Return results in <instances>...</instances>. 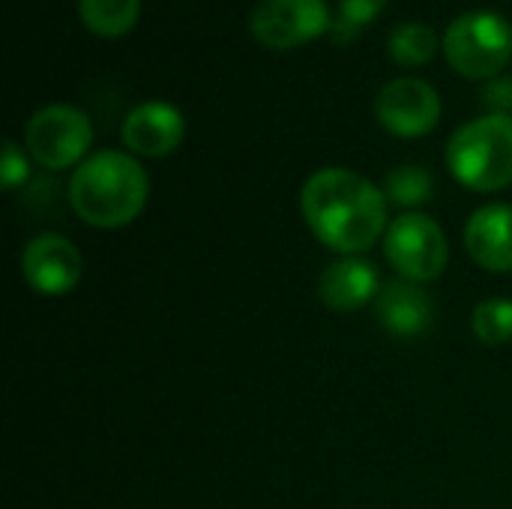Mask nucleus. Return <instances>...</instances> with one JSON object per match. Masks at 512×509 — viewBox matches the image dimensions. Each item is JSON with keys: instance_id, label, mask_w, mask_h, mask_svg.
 Returning <instances> with one entry per match:
<instances>
[{"instance_id": "1", "label": "nucleus", "mask_w": 512, "mask_h": 509, "mask_svg": "<svg viewBox=\"0 0 512 509\" xmlns=\"http://www.w3.org/2000/svg\"><path fill=\"white\" fill-rule=\"evenodd\" d=\"M309 231L333 252L360 255L387 234V195L351 168H321L300 192Z\"/></svg>"}, {"instance_id": "2", "label": "nucleus", "mask_w": 512, "mask_h": 509, "mask_svg": "<svg viewBox=\"0 0 512 509\" xmlns=\"http://www.w3.org/2000/svg\"><path fill=\"white\" fill-rule=\"evenodd\" d=\"M150 180L132 153L99 150L87 156L69 180V204L81 222L93 228H123L135 222L147 204Z\"/></svg>"}, {"instance_id": "3", "label": "nucleus", "mask_w": 512, "mask_h": 509, "mask_svg": "<svg viewBox=\"0 0 512 509\" xmlns=\"http://www.w3.org/2000/svg\"><path fill=\"white\" fill-rule=\"evenodd\" d=\"M450 174L474 192H501L512 183V117L483 114L450 135Z\"/></svg>"}, {"instance_id": "4", "label": "nucleus", "mask_w": 512, "mask_h": 509, "mask_svg": "<svg viewBox=\"0 0 512 509\" xmlns=\"http://www.w3.org/2000/svg\"><path fill=\"white\" fill-rule=\"evenodd\" d=\"M441 48L462 78H498L512 60V24L492 9L465 12L447 27Z\"/></svg>"}, {"instance_id": "5", "label": "nucleus", "mask_w": 512, "mask_h": 509, "mask_svg": "<svg viewBox=\"0 0 512 509\" xmlns=\"http://www.w3.org/2000/svg\"><path fill=\"white\" fill-rule=\"evenodd\" d=\"M90 144H93V123L75 105H45L30 117L24 129L27 153L48 171L81 165Z\"/></svg>"}, {"instance_id": "6", "label": "nucleus", "mask_w": 512, "mask_h": 509, "mask_svg": "<svg viewBox=\"0 0 512 509\" xmlns=\"http://www.w3.org/2000/svg\"><path fill=\"white\" fill-rule=\"evenodd\" d=\"M384 255L402 279L432 282L450 261V243L444 228L426 213H402L384 234Z\"/></svg>"}, {"instance_id": "7", "label": "nucleus", "mask_w": 512, "mask_h": 509, "mask_svg": "<svg viewBox=\"0 0 512 509\" xmlns=\"http://www.w3.org/2000/svg\"><path fill=\"white\" fill-rule=\"evenodd\" d=\"M330 24L333 18L327 0H261L249 18L252 36L273 51L315 42L330 30Z\"/></svg>"}, {"instance_id": "8", "label": "nucleus", "mask_w": 512, "mask_h": 509, "mask_svg": "<svg viewBox=\"0 0 512 509\" xmlns=\"http://www.w3.org/2000/svg\"><path fill=\"white\" fill-rule=\"evenodd\" d=\"M375 117L396 138H423L441 120V96L423 78H396L375 96Z\"/></svg>"}, {"instance_id": "9", "label": "nucleus", "mask_w": 512, "mask_h": 509, "mask_svg": "<svg viewBox=\"0 0 512 509\" xmlns=\"http://www.w3.org/2000/svg\"><path fill=\"white\" fill-rule=\"evenodd\" d=\"M81 252L78 246L54 231L36 234L21 252V276L42 297H63L81 282Z\"/></svg>"}, {"instance_id": "10", "label": "nucleus", "mask_w": 512, "mask_h": 509, "mask_svg": "<svg viewBox=\"0 0 512 509\" xmlns=\"http://www.w3.org/2000/svg\"><path fill=\"white\" fill-rule=\"evenodd\" d=\"M120 135L132 156L162 159V156L174 153L180 147V141L186 138V117L171 102L150 99V102L135 105L126 114Z\"/></svg>"}, {"instance_id": "11", "label": "nucleus", "mask_w": 512, "mask_h": 509, "mask_svg": "<svg viewBox=\"0 0 512 509\" xmlns=\"http://www.w3.org/2000/svg\"><path fill=\"white\" fill-rule=\"evenodd\" d=\"M378 324L399 336V339H417L423 336L435 321V300L426 294L420 282L411 279H390L381 285V294L375 300Z\"/></svg>"}, {"instance_id": "12", "label": "nucleus", "mask_w": 512, "mask_h": 509, "mask_svg": "<svg viewBox=\"0 0 512 509\" xmlns=\"http://www.w3.org/2000/svg\"><path fill=\"white\" fill-rule=\"evenodd\" d=\"M378 294H381L378 267L360 255H345L333 261L318 279V297L333 312H357L366 303L378 300Z\"/></svg>"}, {"instance_id": "13", "label": "nucleus", "mask_w": 512, "mask_h": 509, "mask_svg": "<svg viewBox=\"0 0 512 509\" xmlns=\"http://www.w3.org/2000/svg\"><path fill=\"white\" fill-rule=\"evenodd\" d=\"M468 255L489 273L512 270V204H486L465 225Z\"/></svg>"}, {"instance_id": "14", "label": "nucleus", "mask_w": 512, "mask_h": 509, "mask_svg": "<svg viewBox=\"0 0 512 509\" xmlns=\"http://www.w3.org/2000/svg\"><path fill=\"white\" fill-rule=\"evenodd\" d=\"M78 15L93 36L120 39L141 15V0H78Z\"/></svg>"}, {"instance_id": "15", "label": "nucleus", "mask_w": 512, "mask_h": 509, "mask_svg": "<svg viewBox=\"0 0 512 509\" xmlns=\"http://www.w3.org/2000/svg\"><path fill=\"white\" fill-rule=\"evenodd\" d=\"M390 57L399 63V66H411V69H420L426 66L435 51H438V33L429 27V24H420V21H408V24H399L393 33H390Z\"/></svg>"}, {"instance_id": "16", "label": "nucleus", "mask_w": 512, "mask_h": 509, "mask_svg": "<svg viewBox=\"0 0 512 509\" xmlns=\"http://www.w3.org/2000/svg\"><path fill=\"white\" fill-rule=\"evenodd\" d=\"M435 192V180L429 174V168L423 165H399L387 174L384 180V195L387 201H393L396 207H423Z\"/></svg>"}, {"instance_id": "17", "label": "nucleus", "mask_w": 512, "mask_h": 509, "mask_svg": "<svg viewBox=\"0 0 512 509\" xmlns=\"http://www.w3.org/2000/svg\"><path fill=\"white\" fill-rule=\"evenodd\" d=\"M471 330L483 345H507L512 342V300H483L474 306Z\"/></svg>"}, {"instance_id": "18", "label": "nucleus", "mask_w": 512, "mask_h": 509, "mask_svg": "<svg viewBox=\"0 0 512 509\" xmlns=\"http://www.w3.org/2000/svg\"><path fill=\"white\" fill-rule=\"evenodd\" d=\"M27 177H30L27 153H24L15 141H6V144H3V165H0L3 189H15V186H21Z\"/></svg>"}, {"instance_id": "19", "label": "nucleus", "mask_w": 512, "mask_h": 509, "mask_svg": "<svg viewBox=\"0 0 512 509\" xmlns=\"http://www.w3.org/2000/svg\"><path fill=\"white\" fill-rule=\"evenodd\" d=\"M384 6L387 0H339V18L351 27H366L381 15Z\"/></svg>"}, {"instance_id": "20", "label": "nucleus", "mask_w": 512, "mask_h": 509, "mask_svg": "<svg viewBox=\"0 0 512 509\" xmlns=\"http://www.w3.org/2000/svg\"><path fill=\"white\" fill-rule=\"evenodd\" d=\"M483 102L489 105L492 114H510L512 111V78H492L486 93H483Z\"/></svg>"}]
</instances>
